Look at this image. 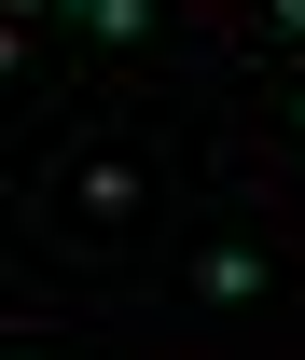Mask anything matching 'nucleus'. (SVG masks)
<instances>
[{
	"instance_id": "423d86ee",
	"label": "nucleus",
	"mask_w": 305,
	"mask_h": 360,
	"mask_svg": "<svg viewBox=\"0 0 305 360\" xmlns=\"http://www.w3.org/2000/svg\"><path fill=\"white\" fill-rule=\"evenodd\" d=\"M292 125H305V97H292Z\"/></svg>"
},
{
	"instance_id": "7ed1b4c3",
	"label": "nucleus",
	"mask_w": 305,
	"mask_h": 360,
	"mask_svg": "<svg viewBox=\"0 0 305 360\" xmlns=\"http://www.w3.org/2000/svg\"><path fill=\"white\" fill-rule=\"evenodd\" d=\"M84 28H97V42H111V56H125V42H153V0H97Z\"/></svg>"
},
{
	"instance_id": "39448f33",
	"label": "nucleus",
	"mask_w": 305,
	"mask_h": 360,
	"mask_svg": "<svg viewBox=\"0 0 305 360\" xmlns=\"http://www.w3.org/2000/svg\"><path fill=\"white\" fill-rule=\"evenodd\" d=\"M56 14H97V0H56Z\"/></svg>"
},
{
	"instance_id": "f03ea898",
	"label": "nucleus",
	"mask_w": 305,
	"mask_h": 360,
	"mask_svg": "<svg viewBox=\"0 0 305 360\" xmlns=\"http://www.w3.org/2000/svg\"><path fill=\"white\" fill-rule=\"evenodd\" d=\"M70 194H84L97 222H125V208H139V167H111V153H97V167H70Z\"/></svg>"
},
{
	"instance_id": "f257e3e1",
	"label": "nucleus",
	"mask_w": 305,
	"mask_h": 360,
	"mask_svg": "<svg viewBox=\"0 0 305 360\" xmlns=\"http://www.w3.org/2000/svg\"><path fill=\"white\" fill-rule=\"evenodd\" d=\"M263 291V250H208V264H194V305H250Z\"/></svg>"
},
{
	"instance_id": "20e7f679",
	"label": "nucleus",
	"mask_w": 305,
	"mask_h": 360,
	"mask_svg": "<svg viewBox=\"0 0 305 360\" xmlns=\"http://www.w3.org/2000/svg\"><path fill=\"white\" fill-rule=\"evenodd\" d=\"M263 14H278V28H292V42H305V0H263Z\"/></svg>"
}]
</instances>
